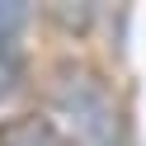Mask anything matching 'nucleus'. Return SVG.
<instances>
[{
  "mask_svg": "<svg viewBox=\"0 0 146 146\" xmlns=\"http://www.w3.org/2000/svg\"><path fill=\"white\" fill-rule=\"evenodd\" d=\"M47 99L66 118L71 146H127V118L108 80L85 61H57L47 71Z\"/></svg>",
  "mask_w": 146,
  "mask_h": 146,
  "instance_id": "f257e3e1",
  "label": "nucleus"
},
{
  "mask_svg": "<svg viewBox=\"0 0 146 146\" xmlns=\"http://www.w3.org/2000/svg\"><path fill=\"white\" fill-rule=\"evenodd\" d=\"M29 19L24 5H0V99L14 94L24 76V52H19V24Z\"/></svg>",
  "mask_w": 146,
  "mask_h": 146,
  "instance_id": "f03ea898",
  "label": "nucleus"
},
{
  "mask_svg": "<svg viewBox=\"0 0 146 146\" xmlns=\"http://www.w3.org/2000/svg\"><path fill=\"white\" fill-rule=\"evenodd\" d=\"M0 146H71V137L42 113H19L0 123Z\"/></svg>",
  "mask_w": 146,
  "mask_h": 146,
  "instance_id": "7ed1b4c3",
  "label": "nucleus"
}]
</instances>
